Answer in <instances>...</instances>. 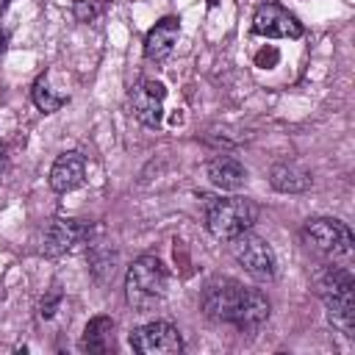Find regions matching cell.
Masks as SVG:
<instances>
[{
    "instance_id": "6da1fadb",
    "label": "cell",
    "mask_w": 355,
    "mask_h": 355,
    "mask_svg": "<svg viewBox=\"0 0 355 355\" xmlns=\"http://www.w3.org/2000/svg\"><path fill=\"white\" fill-rule=\"evenodd\" d=\"M202 313L214 322L233 324L241 333H258L269 319V300L258 288H244L233 277H214L200 297Z\"/></svg>"
},
{
    "instance_id": "7a4b0ae2",
    "label": "cell",
    "mask_w": 355,
    "mask_h": 355,
    "mask_svg": "<svg viewBox=\"0 0 355 355\" xmlns=\"http://www.w3.org/2000/svg\"><path fill=\"white\" fill-rule=\"evenodd\" d=\"M169 288V272L161 258L141 255L125 275V297L136 311H153L164 302Z\"/></svg>"
},
{
    "instance_id": "3957f363",
    "label": "cell",
    "mask_w": 355,
    "mask_h": 355,
    "mask_svg": "<svg viewBox=\"0 0 355 355\" xmlns=\"http://www.w3.org/2000/svg\"><path fill=\"white\" fill-rule=\"evenodd\" d=\"M355 280L347 269L341 266H324L316 275V291L327 308V319L341 327L347 336H352V324H355V297H352Z\"/></svg>"
},
{
    "instance_id": "277c9868",
    "label": "cell",
    "mask_w": 355,
    "mask_h": 355,
    "mask_svg": "<svg viewBox=\"0 0 355 355\" xmlns=\"http://www.w3.org/2000/svg\"><path fill=\"white\" fill-rule=\"evenodd\" d=\"M202 205H205V225L211 236L225 241L250 230L258 219L255 202L244 197H202Z\"/></svg>"
},
{
    "instance_id": "5b68a950",
    "label": "cell",
    "mask_w": 355,
    "mask_h": 355,
    "mask_svg": "<svg viewBox=\"0 0 355 355\" xmlns=\"http://www.w3.org/2000/svg\"><path fill=\"white\" fill-rule=\"evenodd\" d=\"M302 239L308 241V247H313L316 252L333 261L352 258L355 252V236L341 219H330V216L308 219L302 227Z\"/></svg>"
},
{
    "instance_id": "8992f818",
    "label": "cell",
    "mask_w": 355,
    "mask_h": 355,
    "mask_svg": "<svg viewBox=\"0 0 355 355\" xmlns=\"http://www.w3.org/2000/svg\"><path fill=\"white\" fill-rule=\"evenodd\" d=\"M230 252H233L239 266H244V272L252 280L269 283L275 277V266H277L275 263V252H272V247L261 236H255L250 230L239 233L236 239H230Z\"/></svg>"
},
{
    "instance_id": "52a82bcc",
    "label": "cell",
    "mask_w": 355,
    "mask_h": 355,
    "mask_svg": "<svg viewBox=\"0 0 355 355\" xmlns=\"http://www.w3.org/2000/svg\"><path fill=\"white\" fill-rule=\"evenodd\" d=\"M164 100H166V89L164 83L153 80V78H141L130 86L128 92V105L130 114L144 125V128H158L164 119Z\"/></svg>"
},
{
    "instance_id": "ba28073f",
    "label": "cell",
    "mask_w": 355,
    "mask_h": 355,
    "mask_svg": "<svg viewBox=\"0 0 355 355\" xmlns=\"http://www.w3.org/2000/svg\"><path fill=\"white\" fill-rule=\"evenodd\" d=\"M130 347L141 355H175L183 349V338L169 322H147L130 333Z\"/></svg>"
},
{
    "instance_id": "9c48e42d",
    "label": "cell",
    "mask_w": 355,
    "mask_h": 355,
    "mask_svg": "<svg viewBox=\"0 0 355 355\" xmlns=\"http://www.w3.org/2000/svg\"><path fill=\"white\" fill-rule=\"evenodd\" d=\"M252 33L272 36V39H300L305 33V28L280 3H263V6H258L255 17H252Z\"/></svg>"
},
{
    "instance_id": "30bf717a",
    "label": "cell",
    "mask_w": 355,
    "mask_h": 355,
    "mask_svg": "<svg viewBox=\"0 0 355 355\" xmlns=\"http://www.w3.org/2000/svg\"><path fill=\"white\" fill-rule=\"evenodd\" d=\"M83 180H86V158L75 150L61 153L50 169V189L58 194H67L83 186Z\"/></svg>"
},
{
    "instance_id": "8fae6325",
    "label": "cell",
    "mask_w": 355,
    "mask_h": 355,
    "mask_svg": "<svg viewBox=\"0 0 355 355\" xmlns=\"http://www.w3.org/2000/svg\"><path fill=\"white\" fill-rule=\"evenodd\" d=\"M178 36H180V19L178 17H164L158 19L147 36H144V58L147 61H164L175 44H178Z\"/></svg>"
},
{
    "instance_id": "7c38bea8",
    "label": "cell",
    "mask_w": 355,
    "mask_h": 355,
    "mask_svg": "<svg viewBox=\"0 0 355 355\" xmlns=\"http://www.w3.org/2000/svg\"><path fill=\"white\" fill-rule=\"evenodd\" d=\"M86 225L75 222V219H53V225L44 233V255H61L69 252L75 244H80L86 239Z\"/></svg>"
},
{
    "instance_id": "4fadbf2b",
    "label": "cell",
    "mask_w": 355,
    "mask_h": 355,
    "mask_svg": "<svg viewBox=\"0 0 355 355\" xmlns=\"http://www.w3.org/2000/svg\"><path fill=\"white\" fill-rule=\"evenodd\" d=\"M208 178L216 189L222 191H236L244 186L247 180V169L236 161V158H227V155H219L214 161H208Z\"/></svg>"
},
{
    "instance_id": "5bb4252c",
    "label": "cell",
    "mask_w": 355,
    "mask_h": 355,
    "mask_svg": "<svg viewBox=\"0 0 355 355\" xmlns=\"http://www.w3.org/2000/svg\"><path fill=\"white\" fill-rule=\"evenodd\" d=\"M114 319L111 316H94L83 336H80V349L83 352H94V355H103L108 349H114Z\"/></svg>"
},
{
    "instance_id": "9a60e30c",
    "label": "cell",
    "mask_w": 355,
    "mask_h": 355,
    "mask_svg": "<svg viewBox=\"0 0 355 355\" xmlns=\"http://www.w3.org/2000/svg\"><path fill=\"white\" fill-rule=\"evenodd\" d=\"M269 180L283 194H302V191L311 189V175L302 166H297V164H277V166H272Z\"/></svg>"
},
{
    "instance_id": "2e32d148",
    "label": "cell",
    "mask_w": 355,
    "mask_h": 355,
    "mask_svg": "<svg viewBox=\"0 0 355 355\" xmlns=\"http://www.w3.org/2000/svg\"><path fill=\"white\" fill-rule=\"evenodd\" d=\"M31 97H33V105L44 114H55L61 105H67V94H58L53 86H50V78L47 75H39L33 89H31Z\"/></svg>"
},
{
    "instance_id": "e0dca14e",
    "label": "cell",
    "mask_w": 355,
    "mask_h": 355,
    "mask_svg": "<svg viewBox=\"0 0 355 355\" xmlns=\"http://www.w3.org/2000/svg\"><path fill=\"white\" fill-rule=\"evenodd\" d=\"M266 61H269V64H275V61H277V53H275V50H269V55H266V53H261V55H258V64H261V67H263Z\"/></svg>"
},
{
    "instance_id": "ac0fdd59",
    "label": "cell",
    "mask_w": 355,
    "mask_h": 355,
    "mask_svg": "<svg viewBox=\"0 0 355 355\" xmlns=\"http://www.w3.org/2000/svg\"><path fill=\"white\" fill-rule=\"evenodd\" d=\"M6 169V144L0 141V172Z\"/></svg>"
},
{
    "instance_id": "d6986e66",
    "label": "cell",
    "mask_w": 355,
    "mask_h": 355,
    "mask_svg": "<svg viewBox=\"0 0 355 355\" xmlns=\"http://www.w3.org/2000/svg\"><path fill=\"white\" fill-rule=\"evenodd\" d=\"M6 42H8V39H6V33H3V28H0V53L6 50Z\"/></svg>"
},
{
    "instance_id": "ffe728a7",
    "label": "cell",
    "mask_w": 355,
    "mask_h": 355,
    "mask_svg": "<svg viewBox=\"0 0 355 355\" xmlns=\"http://www.w3.org/2000/svg\"><path fill=\"white\" fill-rule=\"evenodd\" d=\"M6 8H8V0H0V17L6 14Z\"/></svg>"
}]
</instances>
